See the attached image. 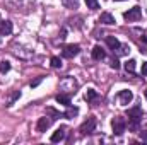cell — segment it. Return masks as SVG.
Segmentation results:
<instances>
[{
  "instance_id": "obj_5",
  "label": "cell",
  "mask_w": 147,
  "mask_h": 145,
  "mask_svg": "<svg viewBox=\"0 0 147 145\" xmlns=\"http://www.w3.org/2000/svg\"><path fill=\"white\" fill-rule=\"evenodd\" d=\"M96 130V118H87L82 125H80V133L82 135H89V133H92Z\"/></svg>"
},
{
  "instance_id": "obj_13",
  "label": "cell",
  "mask_w": 147,
  "mask_h": 145,
  "mask_svg": "<svg viewBox=\"0 0 147 145\" xmlns=\"http://www.w3.org/2000/svg\"><path fill=\"white\" fill-rule=\"evenodd\" d=\"M57 103H60V104H63V106H70V94H65V92H60L58 96H57Z\"/></svg>"
},
{
  "instance_id": "obj_20",
  "label": "cell",
  "mask_w": 147,
  "mask_h": 145,
  "mask_svg": "<svg viewBox=\"0 0 147 145\" xmlns=\"http://www.w3.org/2000/svg\"><path fill=\"white\" fill-rule=\"evenodd\" d=\"M128 51H130V48H128L127 44H120V48L116 50V55H120V56H121V55H127Z\"/></svg>"
},
{
  "instance_id": "obj_19",
  "label": "cell",
  "mask_w": 147,
  "mask_h": 145,
  "mask_svg": "<svg viewBox=\"0 0 147 145\" xmlns=\"http://www.w3.org/2000/svg\"><path fill=\"white\" fill-rule=\"evenodd\" d=\"M86 5H87L91 10H96V9H99V2H98V0H86Z\"/></svg>"
},
{
  "instance_id": "obj_22",
  "label": "cell",
  "mask_w": 147,
  "mask_h": 145,
  "mask_svg": "<svg viewBox=\"0 0 147 145\" xmlns=\"http://www.w3.org/2000/svg\"><path fill=\"white\" fill-rule=\"evenodd\" d=\"M10 70V63L9 62H0V73H5Z\"/></svg>"
},
{
  "instance_id": "obj_1",
  "label": "cell",
  "mask_w": 147,
  "mask_h": 145,
  "mask_svg": "<svg viewBox=\"0 0 147 145\" xmlns=\"http://www.w3.org/2000/svg\"><path fill=\"white\" fill-rule=\"evenodd\" d=\"M127 114H128V126H130V130L137 132V130H139V123L142 121V116H144V111H142V108H139V106L130 108Z\"/></svg>"
},
{
  "instance_id": "obj_6",
  "label": "cell",
  "mask_w": 147,
  "mask_h": 145,
  "mask_svg": "<svg viewBox=\"0 0 147 145\" xmlns=\"http://www.w3.org/2000/svg\"><path fill=\"white\" fill-rule=\"evenodd\" d=\"M80 53V46L79 44H67V46H63V50H62V56L63 58H74V56H77Z\"/></svg>"
},
{
  "instance_id": "obj_27",
  "label": "cell",
  "mask_w": 147,
  "mask_h": 145,
  "mask_svg": "<svg viewBox=\"0 0 147 145\" xmlns=\"http://www.w3.org/2000/svg\"><path fill=\"white\" fill-rule=\"evenodd\" d=\"M144 96H146V99H147V89H146V92H144Z\"/></svg>"
},
{
  "instance_id": "obj_15",
  "label": "cell",
  "mask_w": 147,
  "mask_h": 145,
  "mask_svg": "<svg viewBox=\"0 0 147 145\" xmlns=\"http://www.w3.org/2000/svg\"><path fill=\"white\" fill-rule=\"evenodd\" d=\"M65 114V118H69V119H72V118H75L77 114H79V109L77 108H72V106H69V109L63 113Z\"/></svg>"
},
{
  "instance_id": "obj_25",
  "label": "cell",
  "mask_w": 147,
  "mask_h": 145,
  "mask_svg": "<svg viewBox=\"0 0 147 145\" xmlns=\"http://www.w3.org/2000/svg\"><path fill=\"white\" fill-rule=\"evenodd\" d=\"M140 73H142L144 77H147V62L146 63H142V70H140Z\"/></svg>"
},
{
  "instance_id": "obj_16",
  "label": "cell",
  "mask_w": 147,
  "mask_h": 145,
  "mask_svg": "<svg viewBox=\"0 0 147 145\" xmlns=\"http://www.w3.org/2000/svg\"><path fill=\"white\" fill-rule=\"evenodd\" d=\"M135 63H137L135 60H128V62H125V70H127L128 73H134L135 72Z\"/></svg>"
},
{
  "instance_id": "obj_14",
  "label": "cell",
  "mask_w": 147,
  "mask_h": 145,
  "mask_svg": "<svg viewBox=\"0 0 147 145\" xmlns=\"http://www.w3.org/2000/svg\"><path fill=\"white\" fill-rule=\"evenodd\" d=\"M105 56H106V53H105V50L101 46H94L92 48V58L94 60H103Z\"/></svg>"
},
{
  "instance_id": "obj_12",
  "label": "cell",
  "mask_w": 147,
  "mask_h": 145,
  "mask_svg": "<svg viewBox=\"0 0 147 145\" xmlns=\"http://www.w3.org/2000/svg\"><path fill=\"white\" fill-rule=\"evenodd\" d=\"M106 44L110 46V50H113V53H115V51L120 48V44H121V43H120L115 36H106Z\"/></svg>"
},
{
  "instance_id": "obj_3",
  "label": "cell",
  "mask_w": 147,
  "mask_h": 145,
  "mask_svg": "<svg viewBox=\"0 0 147 145\" xmlns=\"http://www.w3.org/2000/svg\"><path fill=\"white\" fill-rule=\"evenodd\" d=\"M111 128H113V133H115V135H123V132L127 130V121H125V118H120V116L113 118Z\"/></svg>"
},
{
  "instance_id": "obj_18",
  "label": "cell",
  "mask_w": 147,
  "mask_h": 145,
  "mask_svg": "<svg viewBox=\"0 0 147 145\" xmlns=\"http://www.w3.org/2000/svg\"><path fill=\"white\" fill-rule=\"evenodd\" d=\"M46 113H48V114H51V116H53V119H57V118H65V114H60L58 111H55L53 108H46Z\"/></svg>"
},
{
  "instance_id": "obj_10",
  "label": "cell",
  "mask_w": 147,
  "mask_h": 145,
  "mask_svg": "<svg viewBox=\"0 0 147 145\" xmlns=\"http://www.w3.org/2000/svg\"><path fill=\"white\" fill-rule=\"evenodd\" d=\"M14 26L10 21H0V36H9L12 33Z\"/></svg>"
},
{
  "instance_id": "obj_28",
  "label": "cell",
  "mask_w": 147,
  "mask_h": 145,
  "mask_svg": "<svg viewBox=\"0 0 147 145\" xmlns=\"http://www.w3.org/2000/svg\"><path fill=\"white\" fill-rule=\"evenodd\" d=\"M115 2H123V0H115Z\"/></svg>"
},
{
  "instance_id": "obj_24",
  "label": "cell",
  "mask_w": 147,
  "mask_h": 145,
  "mask_svg": "<svg viewBox=\"0 0 147 145\" xmlns=\"http://www.w3.org/2000/svg\"><path fill=\"white\" fill-rule=\"evenodd\" d=\"M111 68H115V70H118L120 68V62L115 58V60H111Z\"/></svg>"
},
{
  "instance_id": "obj_17",
  "label": "cell",
  "mask_w": 147,
  "mask_h": 145,
  "mask_svg": "<svg viewBox=\"0 0 147 145\" xmlns=\"http://www.w3.org/2000/svg\"><path fill=\"white\" fill-rule=\"evenodd\" d=\"M96 97H98V92H96L94 89H89V91L86 92V101H89V103H91V101H94Z\"/></svg>"
},
{
  "instance_id": "obj_4",
  "label": "cell",
  "mask_w": 147,
  "mask_h": 145,
  "mask_svg": "<svg viewBox=\"0 0 147 145\" xmlns=\"http://www.w3.org/2000/svg\"><path fill=\"white\" fill-rule=\"evenodd\" d=\"M142 17V10H140V7H132V9H128L127 12H123V19L125 21H128V22H135V21H139Z\"/></svg>"
},
{
  "instance_id": "obj_26",
  "label": "cell",
  "mask_w": 147,
  "mask_h": 145,
  "mask_svg": "<svg viewBox=\"0 0 147 145\" xmlns=\"http://www.w3.org/2000/svg\"><path fill=\"white\" fill-rule=\"evenodd\" d=\"M39 82H41V79H36L34 82H31V87H36V85L39 84Z\"/></svg>"
},
{
  "instance_id": "obj_9",
  "label": "cell",
  "mask_w": 147,
  "mask_h": 145,
  "mask_svg": "<svg viewBox=\"0 0 147 145\" xmlns=\"http://www.w3.org/2000/svg\"><path fill=\"white\" fill-rule=\"evenodd\" d=\"M65 135H67V128L65 126H60L57 132H53V135H51V142L53 144H58V142H62V140H65Z\"/></svg>"
},
{
  "instance_id": "obj_21",
  "label": "cell",
  "mask_w": 147,
  "mask_h": 145,
  "mask_svg": "<svg viewBox=\"0 0 147 145\" xmlns=\"http://www.w3.org/2000/svg\"><path fill=\"white\" fill-rule=\"evenodd\" d=\"M50 63H51L53 68H60V67H62V60H60L58 56H53V58L50 60Z\"/></svg>"
},
{
  "instance_id": "obj_2",
  "label": "cell",
  "mask_w": 147,
  "mask_h": 145,
  "mask_svg": "<svg viewBox=\"0 0 147 145\" xmlns=\"http://www.w3.org/2000/svg\"><path fill=\"white\" fill-rule=\"evenodd\" d=\"M60 91H63L65 94H75L77 91V82L74 80V77H65L60 80Z\"/></svg>"
},
{
  "instance_id": "obj_7",
  "label": "cell",
  "mask_w": 147,
  "mask_h": 145,
  "mask_svg": "<svg viewBox=\"0 0 147 145\" xmlns=\"http://www.w3.org/2000/svg\"><path fill=\"white\" fill-rule=\"evenodd\" d=\"M51 121H53V118H48V116L39 118V119H38V125H36V132L38 133H45V132L51 126Z\"/></svg>"
},
{
  "instance_id": "obj_8",
  "label": "cell",
  "mask_w": 147,
  "mask_h": 145,
  "mask_svg": "<svg viewBox=\"0 0 147 145\" xmlns=\"http://www.w3.org/2000/svg\"><path fill=\"white\" fill-rule=\"evenodd\" d=\"M132 99H134L132 91H120V94H118V103H120L121 106H127Z\"/></svg>"
},
{
  "instance_id": "obj_23",
  "label": "cell",
  "mask_w": 147,
  "mask_h": 145,
  "mask_svg": "<svg viewBox=\"0 0 147 145\" xmlns=\"http://www.w3.org/2000/svg\"><path fill=\"white\" fill-rule=\"evenodd\" d=\"M63 3H65V7H77V0H63Z\"/></svg>"
},
{
  "instance_id": "obj_11",
  "label": "cell",
  "mask_w": 147,
  "mask_h": 145,
  "mask_svg": "<svg viewBox=\"0 0 147 145\" xmlns=\"http://www.w3.org/2000/svg\"><path fill=\"white\" fill-rule=\"evenodd\" d=\"M99 22H101V24H106V26H113L116 21H115V17L111 15L110 12H103L101 17H99Z\"/></svg>"
}]
</instances>
